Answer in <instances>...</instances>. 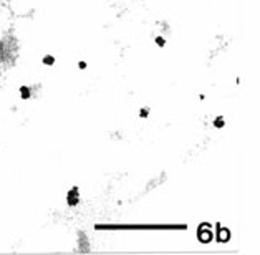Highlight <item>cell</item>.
Returning a JSON list of instances; mask_svg holds the SVG:
<instances>
[{
    "mask_svg": "<svg viewBox=\"0 0 260 255\" xmlns=\"http://www.w3.org/2000/svg\"><path fill=\"white\" fill-rule=\"evenodd\" d=\"M43 65H48V66H51V65H55V56H51V55H45L43 56Z\"/></svg>",
    "mask_w": 260,
    "mask_h": 255,
    "instance_id": "obj_4",
    "label": "cell"
},
{
    "mask_svg": "<svg viewBox=\"0 0 260 255\" xmlns=\"http://www.w3.org/2000/svg\"><path fill=\"white\" fill-rule=\"evenodd\" d=\"M66 202H68V205L71 207H75V205H78L80 202V192H78V187H73L68 194H66Z\"/></svg>",
    "mask_w": 260,
    "mask_h": 255,
    "instance_id": "obj_2",
    "label": "cell"
},
{
    "mask_svg": "<svg viewBox=\"0 0 260 255\" xmlns=\"http://www.w3.org/2000/svg\"><path fill=\"white\" fill-rule=\"evenodd\" d=\"M224 124H225V121H224L222 116H219V118L214 119V126H215V128H224Z\"/></svg>",
    "mask_w": 260,
    "mask_h": 255,
    "instance_id": "obj_6",
    "label": "cell"
},
{
    "mask_svg": "<svg viewBox=\"0 0 260 255\" xmlns=\"http://www.w3.org/2000/svg\"><path fill=\"white\" fill-rule=\"evenodd\" d=\"M217 229H219V225H217ZM229 239H230L229 230L227 229H219V232H217V240L219 242H227Z\"/></svg>",
    "mask_w": 260,
    "mask_h": 255,
    "instance_id": "obj_3",
    "label": "cell"
},
{
    "mask_svg": "<svg viewBox=\"0 0 260 255\" xmlns=\"http://www.w3.org/2000/svg\"><path fill=\"white\" fill-rule=\"evenodd\" d=\"M86 66H88V65H86V61H78V68L80 70H85Z\"/></svg>",
    "mask_w": 260,
    "mask_h": 255,
    "instance_id": "obj_9",
    "label": "cell"
},
{
    "mask_svg": "<svg viewBox=\"0 0 260 255\" xmlns=\"http://www.w3.org/2000/svg\"><path fill=\"white\" fill-rule=\"evenodd\" d=\"M156 45L157 46H164L166 45V40L162 37H156Z\"/></svg>",
    "mask_w": 260,
    "mask_h": 255,
    "instance_id": "obj_7",
    "label": "cell"
},
{
    "mask_svg": "<svg viewBox=\"0 0 260 255\" xmlns=\"http://www.w3.org/2000/svg\"><path fill=\"white\" fill-rule=\"evenodd\" d=\"M139 116H141V118H148L149 116V108H143L141 111H139Z\"/></svg>",
    "mask_w": 260,
    "mask_h": 255,
    "instance_id": "obj_8",
    "label": "cell"
},
{
    "mask_svg": "<svg viewBox=\"0 0 260 255\" xmlns=\"http://www.w3.org/2000/svg\"><path fill=\"white\" fill-rule=\"evenodd\" d=\"M20 96L23 99H28L30 98V88H28V86H22L20 88Z\"/></svg>",
    "mask_w": 260,
    "mask_h": 255,
    "instance_id": "obj_5",
    "label": "cell"
},
{
    "mask_svg": "<svg viewBox=\"0 0 260 255\" xmlns=\"http://www.w3.org/2000/svg\"><path fill=\"white\" fill-rule=\"evenodd\" d=\"M199 240L201 242H204V244H207V242H210V239H212V232H210V225L209 224H204V225H201L199 227Z\"/></svg>",
    "mask_w": 260,
    "mask_h": 255,
    "instance_id": "obj_1",
    "label": "cell"
}]
</instances>
